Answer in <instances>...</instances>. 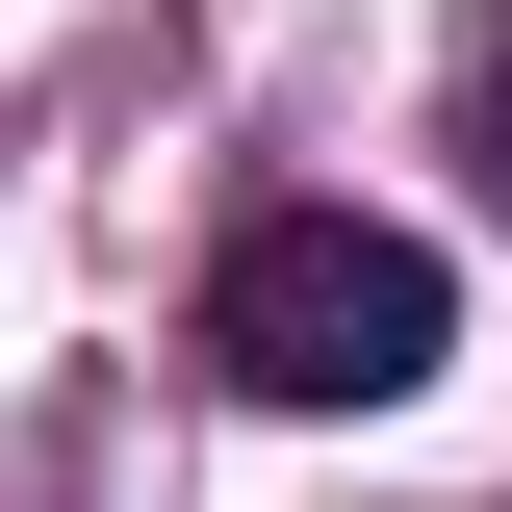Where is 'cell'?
<instances>
[{
	"label": "cell",
	"instance_id": "cell-1",
	"mask_svg": "<svg viewBox=\"0 0 512 512\" xmlns=\"http://www.w3.org/2000/svg\"><path fill=\"white\" fill-rule=\"evenodd\" d=\"M205 359H231L256 410H410V384L461 359V282H436V231H384V205H231Z\"/></svg>",
	"mask_w": 512,
	"mask_h": 512
},
{
	"label": "cell",
	"instance_id": "cell-2",
	"mask_svg": "<svg viewBox=\"0 0 512 512\" xmlns=\"http://www.w3.org/2000/svg\"><path fill=\"white\" fill-rule=\"evenodd\" d=\"M461 154H487V205H512V0L461 26Z\"/></svg>",
	"mask_w": 512,
	"mask_h": 512
}]
</instances>
